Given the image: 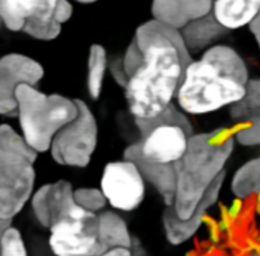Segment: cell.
Here are the masks:
<instances>
[{"instance_id":"1","label":"cell","mask_w":260,"mask_h":256,"mask_svg":"<svg viewBox=\"0 0 260 256\" xmlns=\"http://www.w3.org/2000/svg\"><path fill=\"white\" fill-rule=\"evenodd\" d=\"M191 61L177 28L156 19L138 26L121 64L112 66L135 121L155 119L173 105Z\"/></svg>"},{"instance_id":"2","label":"cell","mask_w":260,"mask_h":256,"mask_svg":"<svg viewBox=\"0 0 260 256\" xmlns=\"http://www.w3.org/2000/svg\"><path fill=\"white\" fill-rule=\"evenodd\" d=\"M249 80L242 56L230 46L215 45L189 63L176 101L186 115L210 114L239 102Z\"/></svg>"},{"instance_id":"3","label":"cell","mask_w":260,"mask_h":256,"mask_svg":"<svg viewBox=\"0 0 260 256\" xmlns=\"http://www.w3.org/2000/svg\"><path fill=\"white\" fill-rule=\"evenodd\" d=\"M234 135L223 128L192 133L183 157L175 165L176 192L172 205L188 219L212 184L224 173L235 146Z\"/></svg>"},{"instance_id":"4","label":"cell","mask_w":260,"mask_h":256,"mask_svg":"<svg viewBox=\"0 0 260 256\" xmlns=\"http://www.w3.org/2000/svg\"><path fill=\"white\" fill-rule=\"evenodd\" d=\"M38 152L10 124L0 126V230L12 225L36 190Z\"/></svg>"},{"instance_id":"5","label":"cell","mask_w":260,"mask_h":256,"mask_svg":"<svg viewBox=\"0 0 260 256\" xmlns=\"http://www.w3.org/2000/svg\"><path fill=\"white\" fill-rule=\"evenodd\" d=\"M15 100L18 131L38 153L49 151L57 133L78 114L77 99L47 94L30 84L18 85Z\"/></svg>"},{"instance_id":"6","label":"cell","mask_w":260,"mask_h":256,"mask_svg":"<svg viewBox=\"0 0 260 256\" xmlns=\"http://www.w3.org/2000/svg\"><path fill=\"white\" fill-rule=\"evenodd\" d=\"M135 123L141 136L126 146L123 155L160 165H176L183 157L192 126L187 115L174 104L157 118Z\"/></svg>"},{"instance_id":"7","label":"cell","mask_w":260,"mask_h":256,"mask_svg":"<svg viewBox=\"0 0 260 256\" xmlns=\"http://www.w3.org/2000/svg\"><path fill=\"white\" fill-rule=\"evenodd\" d=\"M73 8L67 0H0V15L5 27L23 31L41 41H52L61 31Z\"/></svg>"},{"instance_id":"8","label":"cell","mask_w":260,"mask_h":256,"mask_svg":"<svg viewBox=\"0 0 260 256\" xmlns=\"http://www.w3.org/2000/svg\"><path fill=\"white\" fill-rule=\"evenodd\" d=\"M78 114L54 137L49 153L59 166L82 169L87 167L96 150L99 125L85 102L77 99Z\"/></svg>"},{"instance_id":"9","label":"cell","mask_w":260,"mask_h":256,"mask_svg":"<svg viewBox=\"0 0 260 256\" xmlns=\"http://www.w3.org/2000/svg\"><path fill=\"white\" fill-rule=\"evenodd\" d=\"M48 231L53 256H96L106 251L99 237L96 213L82 209L58 220Z\"/></svg>"},{"instance_id":"10","label":"cell","mask_w":260,"mask_h":256,"mask_svg":"<svg viewBox=\"0 0 260 256\" xmlns=\"http://www.w3.org/2000/svg\"><path fill=\"white\" fill-rule=\"evenodd\" d=\"M146 186L147 183L137 164L123 156L104 166L99 187L112 209L132 212L144 201Z\"/></svg>"},{"instance_id":"11","label":"cell","mask_w":260,"mask_h":256,"mask_svg":"<svg viewBox=\"0 0 260 256\" xmlns=\"http://www.w3.org/2000/svg\"><path fill=\"white\" fill-rule=\"evenodd\" d=\"M74 187L64 179L45 183L36 188L29 206L36 221L49 230L58 220L82 210L74 198Z\"/></svg>"},{"instance_id":"12","label":"cell","mask_w":260,"mask_h":256,"mask_svg":"<svg viewBox=\"0 0 260 256\" xmlns=\"http://www.w3.org/2000/svg\"><path fill=\"white\" fill-rule=\"evenodd\" d=\"M40 63L20 54H8L0 61V113L16 116L15 89L20 84L36 85L43 77Z\"/></svg>"},{"instance_id":"13","label":"cell","mask_w":260,"mask_h":256,"mask_svg":"<svg viewBox=\"0 0 260 256\" xmlns=\"http://www.w3.org/2000/svg\"><path fill=\"white\" fill-rule=\"evenodd\" d=\"M224 176H220L208 189L199 205L188 219L179 218L172 206H165L161 215L162 232L166 240L172 246H181L190 241L200 229L208 209L215 204L219 197L224 181Z\"/></svg>"},{"instance_id":"14","label":"cell","mask_w":260,"mask_h":256,"mask_svg":"<svg viewBox=\"0 0 260 256\" xmlns=\"http://www.w3.org/2000/svg\"><path fill=\"white\" fill-rule=\"evenodd\" d=\"M212 3V0H153L151 11L154 19L180 28L209 15Z\"/></svg>"},{"instance_id":"15","label":"cell","mask_w":260,"mask_h":256,"mask_svg":"<svg viewBox=\"0 0 260 256\" xmlns=\"http://www.w3.org/2000/svg\"><path fill=\"white\" fill-rule=\"evenodd\" d=\"M260 13V0H214L211 15L225 30L249 26Z\"/></svg>"},{"instance_id":"16","label":"cell","mask_w":260,"mask_h":256,"mask_svg":"<svg viewBox=\"0 0 260 256\" xmlns=\"http://www.w3.org/2000/svg\"><path fill=\"white\" fill-rule=\"evenodd\" d=\"M137 164L145 181L158 194L165 206H172L176 192L175 165L149 163L135 155H123Z\"/></svg>"},{"instance_id":"17","label":"cell","mask_w":260,"mask_h":256,"mask_svg":"<svg viewBox=\"0 0 260 256\" xmlns=\"http://www.w3.org/2000/svg\"><path fill=\"white\" fill-rule=\"evenodd\" d=\"M98 220L100 241L106 251L114 248H132L131 232L119 211L105 209L98 213Z\"/></svg>"},{"instance_id":"18","label":"cell","mask_w":260,"mask_h":256,"mask_svg":"<svg viewBox=\"0 0 260 256\" xmlns=\"http://www.w3.org/2000/svg\"><path fill=\"white\" fill-rule=\"evenodd\" d=\"M231 190L241 199L260 191V155L246 162L235 172L231 181Z\"/></svg>"},{"instance_id":"19","label":"cell","mask_w":260,"mask_h":256,"mask_svg":"<svg viewBox=\"0 0 260 256\" xmlns=\"http://www.w3.org/2000/svg\"><path fill=\"white\" fill-rule=\"evenodd\" d=\"M230 114L233 120L244 124L260 117V78L249 80L245 94L230 107Z\"/></svg>"},{"instance_id":"20","label":"cell","mask_w":260,"mask_h":256,"mask_svg":"<svg viewBox=\"0 0 260 256\" xmlns=\"http://www.w3.org/2000/svg\"><path fill=\"white\" fill-rule=\"evenodd\" d=\"M107 67L106 51L100 45H92L88 56L87 91L92 100H98L102 92L104 76Z\"/></svg>"},{"instance_id":"21","label":"cell","mask_w":260,"mask_h":256,"mask_svg":"<svg viewBox=\"0 0 260 256\" xmlns=\"http://www.w3.org/2000/svg\"><path fill=\"white\" fill-rule=\"evenodd\" d=\"M210 14L197 19L196 22H192L191 26L185 30L188 34H191L190 38L185 39V42L190 43L191 47L198 45L199 47L204 46L205 44L209 43L210 40L215 39L225 30L215 21V19Z\"/></svg>"},{"instance_id":"22","label":"cell","mask_w":260,"mask_h":256,"mask_svg":"<svg viewBox=\"0 0 260 256\" xmlns=\"http://www.w3.org/2000/svg\"><path fill=\"white\" fill-rule=\"evenodd\" d=\"M74 198L77 205L82 209L96 214L108 206L107 199L100 187L82 186L75 188Z\"/></svg>"},{"instance_id":"23","label":"cell","mask_w":260,"mask_h":256,"mask_svg":"<svg viewBox=\"0 0 260 256\" xmlns=\"http://www.w3.org/2000/svg\"><path fill=\"white\" fill-rule=\"evenodd\" d=\"M1 256H28L27 247L20 231L12 225L0 230Z\"/></svg>"},{"instance_id":"24","label":"cell","mask_w":260,"mask_h":256,"mask_svg":"<svg viewBox=\"0 0 260 256\" xmlns=\"http://www.w3.org/2000/svg\"><path fill=\"white\" fill-rule=\"evenodd\" d=\"M236 142L244 146L260 145V117L246 124L234 134Z\"/></svg>"},{"instance_id":"25","label":"cell","mask_w":260,"mask_h":256,"mask_svg":"<svg viewBox=\"0 0 260 256\" xmlns=\"http://www.w3.org/2000/svg\"><path fill=\"white\" fill-rule=\"evenodd\" d=\"M249 29L260 50V13L256 16V18L250 23Z\"/></svg>"},{"instance_id":"26","label":"cell","mask_w":260,"mask_h":256,"mask_svg":"<svg viewBox=\"0 0 260 256\" xmlns=\"http://www.w3.org/2000/svg\"><path fill=\"white\" fill-rule=\"evenodd\" d=\"M96 256H133L131 249L126 248H114L102 252Z\"/></svg>"},{"instance_id":"27","label":"cell","mask_w":260,"mask_h":256,"mask_svg":"<svg viewBox=\"0 0 260 256\" xmlns=\"http://www.w3.org/2000/svg\"><path fill=\"white\" fill-rule=\"evenodd\" d=\"M75 1H77L79 3H92V2H94L96 0H75Z\"/></svg>"}]
</instances>
